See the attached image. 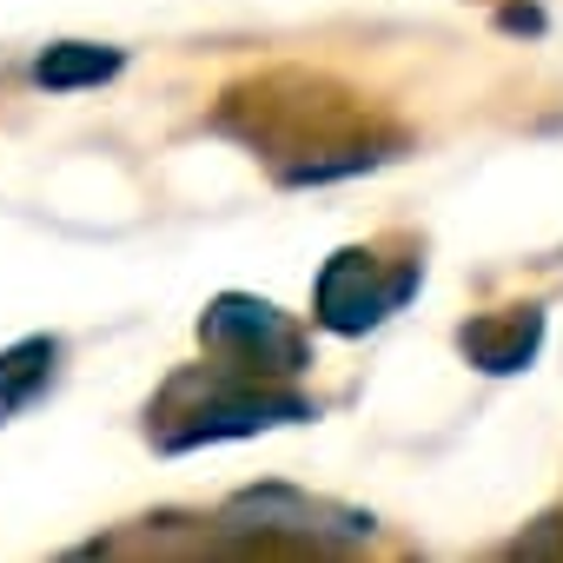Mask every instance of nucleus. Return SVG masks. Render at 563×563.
<instances>
[{"label":"nucleus","instance_id":"1","mask_svg":"<svg viewBox=\"0 0 563 563\" xmlns=\"http://www.w3.org/2000/svg\"><path fill=\"white\" fill-rule=\"evenodd\" d=\"M418 292V265H398L385 272L372 252H332L325 272H319V325L339 332V339H358L372 325H385L405 299Z\"/></svg>","mask_w":563,"mask_h":563},{"label":"nucleus","instance_id":"2","mask_svg":"<svg viewBox=\"0 0 563 563\" xmlns=\"http://www.w3.org/2000/svg\"><path fill=\"white\" fill-rule=\"evenodd\" d=\"M199 339L219 345V352H232L239 365H265V372H299V365H306V339H299V325L278 312V306L245 299V292L212 299L206 319H199Z\"/></svg>","mask_w":563,"mask_h":563},{"label":"nucleus","instance_id":"3","mask_svg":"<svg viewBox=\"0 0 563 563\" xmlns=\"http://www.w3.org/2000/svg\"><path fill=\"white\" fill-rule=\"evenodd\" d=\"M299 418H312V405L292 398V391H219L179 431H166V451H192V444H219V438H252V431L299 424Z\"/></svg>","mask_w":563,"mask_h":563},{"label":"nucleus","instance_id":"4","mask_svg":"<svg viewBox=\"0 0 563 563\" xmlns=\"http://www.w3.org/2000/svg\"><path fill=\"white\" fill-rule=\"evenodd\" d=\"M457 345H464V358L477 365V372H523L530 358H537V345H543V312H504V319H477V325H464L457 332Z\"/></svg>","mask_w":563,"mask_h":563},{"label":"nucleus","instance_id":"5","mask_svg":"<svg viewBox=\"0 0 563 563\" xmlns=\"http://www.w3.org/2000/svg\"><path fill=\"white\" fill-rule=\"evenodd\" d=\"M54 365H60V345L54 339H21V345L0 352V424L21 418L54 385Z\"/></svg>","mask_w":563,"mask_h":563},{"label":"nucleus","instance_id":"6","mask_svg":"<svg viewBox=\"0 0 563 563\" xmlns=\"http://www.w3.org/2000/svg\"><path fill=\"white\" fill-rule=\"evenodd\" d=\"M113 74H120V54H113V47H87V41H60V47H47V54L34 60V80L54 87V93H67V87H100V80H113Z\"/></svg>","mask_w":563,"mask_h":563}]
</instances>
